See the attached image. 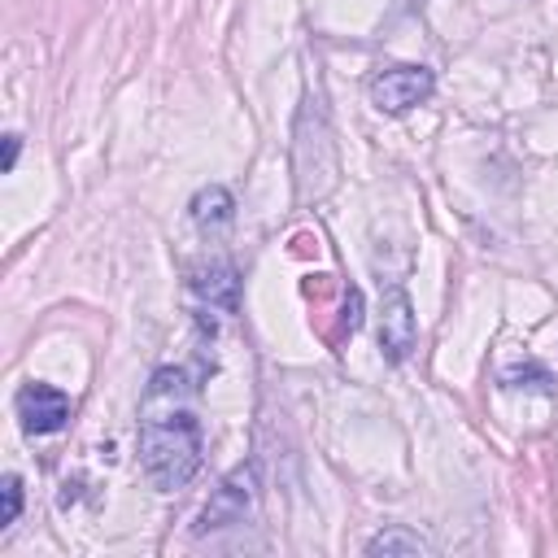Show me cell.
I'll use <instances>...</instances> for the list:
<instances>
[{"label":"cell","mask_w":558,"mask_h":558,"mask_svg":"<svg viewBox=\"0 0 558 558\" xmlns=\"http://www.w3.org/2000/svg\"><path fill=\"white\" fill-rule=\"evenodd\" d=\"M192 292L209 305V310H222V314H235L240 305V279H235V266L231 262H209L192 275Z\"/></svg>","instance_id":"52a82bcc"},{"label":"cell","mask_w":558,"mask_h":558,"mask_svg":"<svg viewBox=\"0 0 558 558\" xmlns=\"http://www.w3.org/2000/svg\"><path fill=\"white\" fill-rule=\"evenodd\" d=\"M344 327H349V331L362 327V292H357V288H349V296H344Z\"/></svg>","instance_id":"7c38bea8"},{"label":"cell","mask_w":558,"mask_h":558,"mask_svg":"<svg viewBox=\"0 0 558 558\" xmlns=\"http://www.w3.org/2000/svg\"><path fill=\"white\" fill-rule=\"evenodd\" d=\"M366 554L371 558H418V554H432V545L414 532V527H405V523H392V527H384V532H375L371 541H366Z\"/></svg>","instance_id":"9c48e42d"},{"label":"cell","mask_w":558,"mask_h":558,"mask_svg":"<svg viewBox=\"0 0 558 558\" xmlns=\"http://www.w3.org/2000/svg\"><path fill=\"white\" fill-rule=\"evenodd\" d=\"M436 87V74L427 65H388L371 78V105L379 113H410L414 105H423Z\"/></svg>","instance_id":"277c9868"},{"label":"cell","mask_w":558,"mask_h":558,"mask_svg":"<svg viewBox=\"0 0 558 558\" xmlns=\"http://www.w3.org/2000/svg\"><path fill=\"white\" fill-rule=\"evenodd\" d=\"M253 501H257V471H253V462H240V466H231V471L218 480V488H214L209 501L201 506L196 532L205 536V532L244 523V519L253 514Z\"/></svg>","instance_id":"3957f363"},{"label":"cell","mask_w":558,"mask_h":558,"mask_svg":"<svg viewBox=\"0 0 558 558\" xmlns=\"http://www.w3.org/2000/svg\"><path fill=\"white\" fill-rule=\"evenodd\" d=\"M501 384H506V388H541V392H554L549 366H541V362H532V357L506 366V371H501Z\"/></svg>","instance_id":"30bf717a"},{"label":"cell","mask_w":558,"mask_h":558,"mask_svg":"<svg viewBox=\"0 0 558 558\" xmlns=\"http://www.w3.org/2000/svg\"><path fill=\"white\" fill-rule=\"evenodd\" d=\"M17 153H22V135H4V161H0V170L4 174H13V166H17Z\"/></svg>","instance_id":"4fadbf2b"},{"label":"cell","mask_w":558,"mask_h":558,"mask_svg":"<svg viewBox=\"0 0 558 558\" xmlns=\"http://www.w3.org/2000/svg\"><path fill=\"white\" fill-rule=\"evenodd\" d=\"M418 340V323H414V301L401 283H392L384 292V305H379V353L388 362H405L410 349Z\"/></svg>","instance_id":"5b68a950"},{"label":"cell","mask_w":558,"mask_h":558,"mask_svg":"<svg viewBox=\"0 0 558 558\" xmlns=\"http://www.w3.org/2000/svg\"><path fill=\"white\" fill-rule=\"evenodd\" d=\"M4 510H0V527H9V523H17V514H22V480L17 475H4Z\"/></svg>","instance_id":"8fae6325"},{"label":"cell","mask_w":558,"mask_h":558,"mask_svg":"<svg viewBox=\"0 0 558 558\" xmlns=\"http://www.w3.org/2000/svg\"><path fill=\"white\" fill-rule=\"evenodd\" d=\"M17 418L31 436H48V432H61L65 418H70V397L44 379H31L17 388Z\"/></svg>","instance_id":"8992f818"},{"label":"cell","mask_w":558,"mask_h":558,"mask_svg":"<svg viewBox=\"0 0 558 558\" xmlns=\"http://www.w3.org/2000/svg\"><path fill=\"white\" fill-rule=\"evenodd\" d=\"M292 153H296V196L301 201L327 196L336 183V144H331L327 113H323L318 96H305V105H301Z\"/></svg>","instance_id":"7a4b0ae2"},{"label":"cell","mask_w":558,"mask_h":558,"mask_svg":"<svg viewBox=\"0 0 558 558\" xmlns=\"http://www.w3.org/2000/svg\"><path fill=\"white\" fill-rule=\"evenodd\" d=\"M187 214H192V222H196L201 231H214V227H227V222H231L235 201H231V192H227L222 183H205V187L192 196Z\"/></svg>","instance_id":"ba28073f"},{"label":"cell","mask_w":558,"mask_h":558,"mask_svg":"<svg viewBox=\"0 0 558 558\" xmlns=\"http://www.w3.org/2000/svg\"><path fill=\"white\" fill-rule=\"evenodd\" d=\"M140 466L153 488L174 493L192 484L201 471V423L192 414V384L187 371L161 366L153 371L144 401H140Z\"/></svg>","instance_id":"6da1fadb"}]
</instances>
